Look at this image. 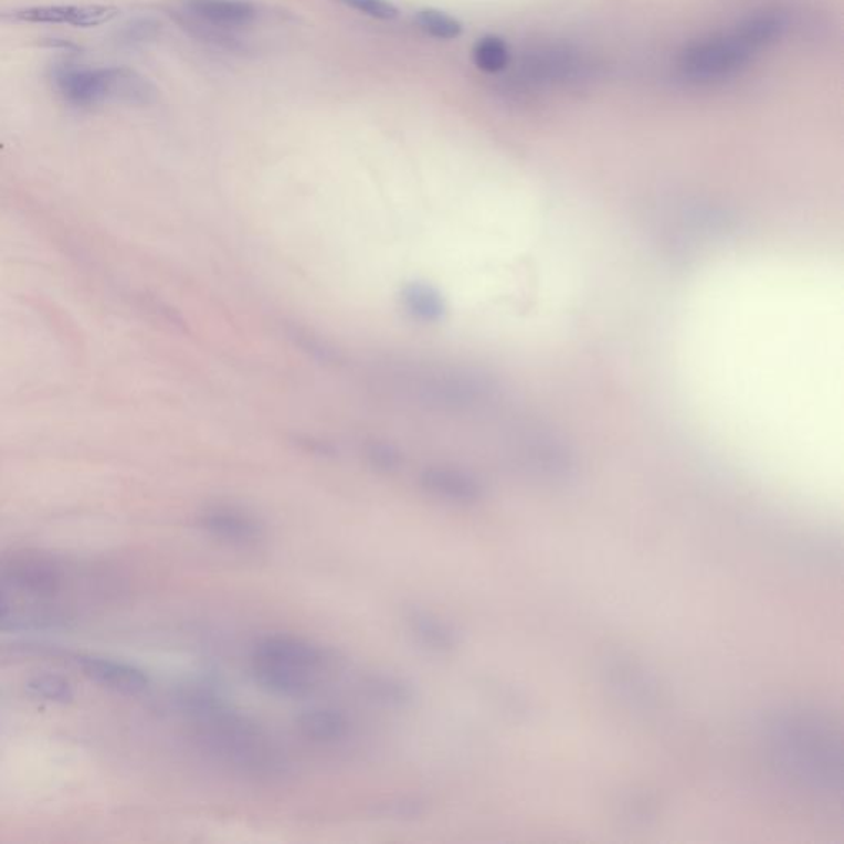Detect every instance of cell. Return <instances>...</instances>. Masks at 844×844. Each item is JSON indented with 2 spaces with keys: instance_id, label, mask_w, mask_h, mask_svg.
Listing matches in <instances>:
<instances>
[{
  "instance_id": "6da1fadb",
  "label": "cell",
  "mask_w": 844,
  "mask_h": 844,
  "mask_svg": "<svg viewBox=\"0 0 844 844\" xmlns=\"http://www.w3.org/2000/svg\"><path fill=\"white\" fill-rule=\"evenodd\" d=\"M197 739L224 766L247 779L277 780L287 776L289 762L266 729L223 699L193 716Z\"/></svg>"
},
{
  "instance_id": "7a4b0ae2",
  "label": "cell",
  "mask_w": 844,
  "mask_h": 844,
  "mask_svg": "<svg viewBox=\"0 0 844 844\" xmlns=\"http://www.w3.org/2000/svg\"><path fill=\"white\" fill-rule=\"evenodd\" d=\"M384 377L404 397L437 410H478L498 394V383L490 374L465 368L397 365Z\"/></svg>"
},
{
  "instance_id": "3957f363",
  "label": "cell",
  "mask_w": 844,
  "mask_h": 844,
  "mask_svg": "<svg viewBox=\"0 0 844 844\" xmlns=\"http://www.w3.org/2000/svg\"><path fill=\"white\" fill-rule=\"evenodd\" d=\"M60 95L75 106H95L102 103L124 105H152L157 98L154 83L130 68H60L55 73Z\"/></svg>"
},
{
  "instance_id": "277c9868",
  "label": "cell",
  "mask_w": 844,
  "mask_h": 844,
  "mask_svg": "<svg viewBox=\"0 0 844 844\" xmlns=\"http://www.w3.org/2000/svg\"><path fill=\"white\" fill-rule=\"evenodd\" d=\"M757 52L759 50L736 27L732 32L686 46L679 53L678 70L692 82H718L739 73Z\"/></svg>"
},
{
  "instance_id": "5b68a950",
  "label": "cell",
  "mask_w": 844,
  "mask_h": 844,
  "mask_svg": "<svg viewBox=\"0 0 844 844\" xmlns=\"http://www.w3.org/2000/svg\"><path fill=\"white\" fill-rule=\"evenodd\" d=\"M65 571L53 555L39 549H15L0 555V584L29 598H55L62 591Z\"/></svg>"
},
{
  "instance_id": "8992f818",
  "label": "cell",
  "mask_w": 844,
  "mask_h": 844,
  "mask_svg": "<svg viewBox=\"0 0 844 844\" xmlns=\"http://www.w3.org/2000/svg\"><path fill=\"white\" fill-rule=\"evenodd\" d=\"M251 658L266 660L279 663L299 672L318 676L334 666L335 653L325 648L320 643L294 633H270L257 640L253 646Z\"/></svg>"
},
{
  "instance_id": "52a82bcc",
  "label": "cell",
  "mask_w": 844,
  "mask_h": 844,
  "mask_svg": "<svg viewBox=\"0 0 844 844\" xmlns=\"http://www.w3.org/2000/svg\"><path fill=\"white\" fill-rule=\"evenodd\" d=\"M783 736L787 753L793 756L796 769L820 782L835 779V749L823 732L815 731L809 721H792L785 725Z\"/></svg>"
},
{
  "instance_id": "ba28073f",
  "label": "cell",
  "mask_w": 844,
  "mask_h": 844,
  "mask_svg": "<svg viewBox=\"0 0 844 844\" xmlns=\"http://www.w3.org/2000/svg\"><path fill=\"white\" fill-rule=\"evenodd\" d=\"M199 527L218 541L253 548L266 539V527L250 511L228 505L207 508L199 515Z\"/></svg>"
},
{
  "instance_id": "9c48e42d",
  "label": "cell",
  "mask_w": 844,
  "mask_h": 844,
  "mask_svg": "<svg viewBox=\"0 0 844 844\" xmlns=\"http://www.w3.org/2000/svg\"><path fill=\"white\" fill-rule=\"evenodd\" d=\"M75 662L86 678L103 688L123 695H139L149 688L150 679L147 673L130 663L99 655H78Z\"/></svg>"
},
{
  "instance_id": "30bf717a",
  "label": "cell",
  "mask_w": 844,
  "mask_h": 844,
  "mask_svg": "<svg viewBox=\"0 0 844 844\" xmlns=\"http://www.w3.org/2000/svg\"><path fill=\"white\" fill-rule=\"evenodd\" d=\"M420 487L429 497L455 505L477 504L484 497V485L462 468L432 465L420 474Z\"/></svg>"
},
{
  "instance_id": "8fae6325",
  "label": "cell",
  "mask_w": 844,
  "mask_h": 844,
  "mask_svg": "<svg viewBox=\"0 0 844 844\" xmlns=\"http://www.w3.org/2000/svg\"><path fill=\"white\" fill-rule=\"evenodd\" d=\"M251 675L263 692L276 698H309L318 688V676L266 660L251 658Z\"/></svg>"
},
{
  "instance_id": "7c38bea8",
  "label": "cell",
  "mask_w": 844,
  "mask_h": 844,
  "mask_svg": "<svg viewBox=\"0 0 844 844\" xmlns=\"http://www.w3.org/2000/svg\"><path fill=\"white\" fill-rule=\"evenodd\" d=\"M404 629L414 645L432 655H447L458 645V633L445 619L428 609H407L403 615Z\"/></svg>"
},
{
  "instance_id": "4fadbf2b",
  "label": "cell",
  "mask_w": 844,
  "mask_h": 844,
  "mask_svg": "<svg viewBox=\"0 0 844 844\" xmlns=\"http://www.w3.org/2000/svg\"><path fill=\"white\" fill-rule=\"evenodd\" d=\"M119 9L113 6H43L20 10L17 17L30 23H70L73 27L103 25L117 17Z\"/></svg>"
},
{
  "instance_id": "5bb4252c",
  "label": "cell",
  "mask_w": 844,
  "mask_h": 844,
  "mask_svg": "<svg viewBox=\"0 0 844 844\" xmlns=\"http://www.w3.org/2000/svg\"><path fill=\"white\" fill-rule=\"evenodd\" d=\"M351 722L344 711L327 706L304 709L297 715L296 729L304 739L320 746L341 742L350 735Z\"/></svg>"
},
{
  "instance_id": "9a60e30c",
  "label": "cell",
  "mask_w": 844,
  "mask_h": 844,
  "mask_svg": "<svg viewBox=\"0 0 844 844\" xmlns=\"http://www.w3.org/2000/svg\"><path fill=\"white\" fill-rule=\"evenodd\" d=\"M180 9L196 19L226 30L247 27L257 15L256 7L246 0H187Z\"/></svg>"
},
{
  "instance_id": "2e32d148",
  "label": "cell",
  "mask_w": 844,
  "mask_h": 844,
  "mask_svg": "<svg viewBox=\"0 0 844 844\" xmlns=\"http://www.w3.org/2000/svg\"><path fill=\"white\" fill-rule=\"evenodd\" d=\"M361 692L384 708L407 709L418 699L414 683L394 673H370L361 682Z\"/></svg>"
},
{
  "instance_id": "e0dca14e",
  "label": "cell",
  "mask_w": 844,
  "mask_h": 844,
  "mask_svg": "<svg viewBox=\"0 0 844 844\" xmlns=\"http://www.w3.org/2000/svg\"><path fill=\"white\" fill-rule=\"evenodd\" d=\"M520 455L532 471L549 477H561L571 471L568 451L555 439L542 434H531V437L521 444Z\"/></svg>"
},
{
  "instance_id": "ac0fdd59",
  "label": "cell",
  "mask_w": 844,
  "mask_h": 844,
  "mask_svg": "<svg viewBox=\"0 0 844 844\" xmlns=\"http://www.w3.org/2000/svg\"><path fill=\"white\" fill-rule=\"evenodd\" d=\"M400 299L404 313L421 324H437L447 313L442 294L425 283L407 284L401 289Z\"/></svg>"
},
{
  "instance_id": "d6986e66",
  "label": "cell",
  "mask_w": 844,
  "mask_h": 844,
  "mask_svg": "<svg viewBox=\"0 0 844 844\" xmlns=\"http://www.w3.org/2000/svg\"><path fill=\"white\" fill-rule=\"evenodd\" d=\"M472 60L481 72L494 75L510 65V49L500 36H484L475 43Z\"/></svg>"
},
{
  "instance_id": "ffe728a7",
  "label": "cell",
  "mask_w": 844,
  "mask_h": 844,
  "mask_svg": "<svg viewBox=\"0 0 844 844\" xmlns=\"http://www.w3.org/2000/svg\"><path fill=\"white\" fill-rule=\"evenodd\" d=\"M414 23L425 33L437 40H455L464 32V27L455 17L437 9H422L414 15Z\"/></svg>"
},
{
  "instance_id": "44dd1931",
  "label": "cell",
  "mask_w": 844,
  "mask_h": 844,
  "mask_svg": "<svg viewBox=\"0 0 844 844\" xmlns=\"http://www.w3.org/2000/svg\"><path fill=\"white\" fill-rule=\"evenodd\" d=\"M30 695L43 701L70 703L73 699V688L68 679L55 673H42L33 676L27 683Z\"/></svg>"
},
{
  "instance_id": "7402d4cb",
  "label": "cell",
  "mask_w": 844,
  "mask_h": 844,
  "mask_svg": "<svg viewBox=\"0 0 844 844\" xmlns=\"http://www.w3.org/2000/svg\"><path fill=\"white\" fill-rule=\"evenodd\" d=\"M365 461L380 474H397L404 465V457L398 447L384 441H370L363 445Z\"/></svg>"
},
{
  "instance_id": "603a6c76",
  "label": "cell",
  "mask_w": 844,
  "mask_h": 844,
  "mask_svg": "<svg viewBox=\"0 0 844 844\" xmlns=\"http://www.w3.org/2000/svg\"><path fill=\"white\" fill-rule=\"evenodd\" d=\"M291 338L299 345L304 350L309 351L317 360L324 361V363H340L341 357L330 344L321 340L320 337H316L313 331L304 330V328L294 327L291 330Z\"/></svg>"
},
{
  "instance_id": "cb8c5ba5",
  "label": "cell",
  "mask_w": 844,
  "mask_h": 844,
  "mask_svg": "<svg viewBox=\"0 0 844 844\" xmlns=\"http://www.w3.org/2000/svg\"><path fill=\"white\" fill-rule=\"evenodd\" d=\"M347 9L357 10L363 15L377 20H394L400 15V10L390 0H335Z\"/></svg>"
},
{
  "instance_id": "d4e9b609",
  "label": "cell",
  "mask_w": 844,
  "mask_h": 844,
  "mask_svg": "<svg viewBox=\"0 0 844 844\" xmlns=\"http://www.w3.org/2000/svg\"><path fill=\"white\" fill-rule=\"evenodd\" d=\"M380 813L384 819H416V816H421L424 813V805H422L420 800H393V802L387 803V805H381Z\"/></svg>"
},
{
  "instance_id": "484cf974",
  "label": "cell",
  "mask_w": 844,
  "mask_h": 844,
  "mask_svg": "<svg viewBox=\"0 0 844 844\" xmlns=\"http://www.w3.org/2000/svg\"><path fill=\"white\" fill-rule=\"evenodd\" d=\"M10 618V602L6 595L0 592V622L7 621Z\"/></svg>"
}]
</instances>
